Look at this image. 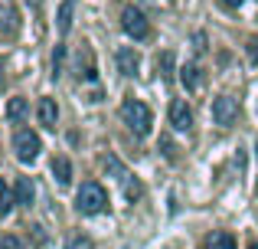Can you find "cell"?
I'll use <instances>...</instances> for the list:
<instances>
[{
	"label": "cell",
	"mask_w": 258,
	"mask_h": 249,
	"mask_svg": "<svg viewBox=\"0 0 258 249\" xmlns=\"http://www.w3.org/2000/svg\"><path fill=\"white\" fill-rule=\"evenodd\" d=\"M62 66H66V43H59L56 53H52V76H59V72H62Z\"/></svg>",
	"instance_id": "obj_18"
},
{
	"label": "cell",
	"mask_w": 258,
	"mask_h": 249,
	"mask_svg": "<svg viewBox=\"0 0 258 249\" xmlns=\"http://www.w3.org/2000/svg\"><path fill=\"white\" fill-rule=\"evenodd\" d=\"M36 115H39V125L56 128V122H59V105H56V98H39Z\"/></svg>",
	"instance_id": "obj_9"
},
{
	"label": "cell",
	"mask_w": 258,
	"mask_h": 249,
	"mask_svg": "<svg viewBox=\"0 0 258 249\" xmlns=\"http://www.w3.org/2000/svg\"><path fill=\"white\" fill-rule=\"evenodd\" d=\"M69 249H92V239H85V236H72V239H69Z\"/></svg>",
	"instance_id": "obj_21"
},
{
	"label": "cell",
	"mask_w": 258,
	"mask_h": 249,
	"mask_svg": "<svg viewBox=\"0 0 258 249\" xmlns=\"http://www.w3.org/2000/svg\"><path fill=\"white\" fill-rule=\"evenodd\" d=\"M108 207V193L101 184H95V180H88V184L79 187L76 193V210L85 213V217H95V213H101Z\"/></svg>",
	"instance_id": "obj_2"
},
{
	"label": "cell",
	"mask_w": 258,
	"mask_h": 249,
	"mask_svg": "<svg viewBox=\"0 0 258 249\" xmlns=\"http://www.w3.org/2000/svg\"><path fill=\"white\" fill-rule=\"evenodd\" d=\"M170 125L176 131H189V128H193V109H189L186 102H180V98L170 105Z\"/></svg>",
	"instance_id": "obj_8"
},
{
	"label": "cell",
	"mask_w": 258,
	"mask_h": 249,
	"mask_svg": "<svg viewBox=\"0 0 258 249\" xmlns=\"http://www.w3.org/2000/svg\"><path fill=\"white\" fill-rule=\"evenodd\" d=\"M52 177H56L59 187H69L72 184V164H69V158H56V161H52Z\"/></svg>",
	"instance_id": "obj_12"
},
{
	"label": "cell",
	"mask_w": 258,
	"mask_h": 249,
	"mask_svg": "<svg viewBox=\"0 0 258 249\" xmlns=\"http://www.w3.org/2000/svg\"><path fill=\"white\" fill-rule=\"evenodd\" d=\"M255 151H258V144H255Z\"/></svg>",
	"instance_id": "obj_26"
},
{
	"label": "cell",
	"mask_w": 258,
	"mask_h": 249,
	"mask_svg": "<svg viewBox=\"0 0 258 249\" xmlns=\"http://www.w3.org/2000/svg\"><path fill=\"white\" fill-rule=\"evenodd\" d=\"M17 207V193L7 187V180L0 177V217H10V210Z\"/></svg>",
	"instance_id": "obj_16"
},
{
	"label": "cell",
	"mask_w": 258,
	"mask_h": 249,
	"mask_svg": "<svg viewBox=\"0 0 258 249\" xmlns=\"http://www.w3.org/2000/svg\"><path fill=\"white\" fill-rule=\"evenodd\" d=\"M121 118H124V125L131 128L138 138H147V134H151L154 115H151V109H147L144 102H138V98H127V102L121 105Z\"/></svg>",
	"instance_id": "obj_1"
},
{
	"label": "cell",
	"mask_w": 258,
	"mask_h": 249,
	"mask_svg": "<svg viewBox=\"0 0 258 249\" xmlns=\"http://www.w3.org/2000/svg\"><path fill=\"white\" fill-rule=\"evenodd\" d=\"M13 193H17V204L30 207V204H33V197H36V187H33V180H30V177H20V180H17V187H13Z\"/></svg>",
	"instance_id": "obj_13"
},
{
	"label": "cell",
	"mask_w": 258,
	"mask_h": 249,
	"mask_svg": "<svg viewBox=\"0 0 258 249\" xmlns=\"http://www.w3.org/2000/svg\"><path fill=\"white\" fill-rule=\"evenodd\" d=\"M193 43H196V46H193L196 53H206V36H203V33H196V36H193Z\"/></svg>",
	"instance_id": "obj_22"
},
{
	"label": "cell",
	"mask_w": 258,
	"mask_h": 249,
	"mask_svg": "<svg viewBox=\"0 0 258 249\" xmlns=\"http://www.w3.org/2000/svg\"><path fill=\"white\" fill-rule=\"evenodd\" d=\"M160 151H164L167 161H176V144H173L170 134H160Z\"/></svg>",
	"instance_id": "obj_19"
},
{
	"label": "cell",
	"mask_w": 258,
	"mask_h": 249,
	"mask_svg": "<svg viewBox=\"0 0 258 249\" xmlns=\"http://www.w3.org/2000/svg\"><path fill=\"white\" fill-rule=\"evenodd\" d=\"M105 167H108V171H111L114 177L121 180V187H124V197H127V200L134 204V200L141 197V184H138V180H134L131 174L124 171V167H121V161H118V158H108V161H105Z\"/></svg>",
	"instance_id": "obj_6"
},
{
	"label": "cell",
	"mask_w": 258,
	"mask_h": 249,
	"mask_svg": "<svg viewBox=\"0 0 258 249\" xmlns=\"http://www.w3.org/2000/svg\"><path fill=\"white\" fill-rule=\"evenodd\" d=\"M0 249H26V246H23L20 236H4V239H0Z\"/></svg>",
	"instance_id": "obj_20"
},
{
	"label": "cell",
	"mask_w": 258,
	"mask_h": 249,
	"mask_svg": "<svg viewBox=\"0 0 258 249\" xmlns=\"http://www.w3.org/2000/svg\"><path fill=\"white\" fill-rule=\"evenodd\" d=\"M209 249H235L232 233H216V236L209 239Z\"/></svg>",
	"instance_id": "obj_17"
},
{
	"label": "cell",
	"mask_w": 258,
	"mask_h": 249,
	"mask_svg": "<svg viewBox=\"0 0 258 249\" xmlns=\"http://www.w3.org/2000/svg\"><path fill=\"white\" fill-rule=\"evenodd\" d=\"M26 112H30V105H26V98H10V102H7V122H13V125H17V122H23V118H26Z\"/></svg>",
	"instance_id": "obj_14"
},
{
	"label": "cell",
	"mask_w": 258,
	"mask_h": 249,
	"mask_svg": "<svg viewBox=\"0 0 258 249\" xmlns=\"http://www.w3.org/2000/svg\"><path fill=\"white\" fill-rule=\"evenodd\" d=\"M235 118H239V102H235V98H229V95L213 98V122H216V125L229 128Z\"/></svg>",
	"instance_id": "obj_5"
},
{
	"label": "cell",
	"mask_w": 258,
	"mask_h": 249,
	"mask_svg": "<svg viewBox=\"0 0 258 249\" xmlns=\"http://www.w3.org/2000/svg\"><path fill=\"white\" fill-rule=\"evenodd\" d=\"M121 26H124V33L131 39H147L151 36V23H147V17L138 10V7H124V10H121Z\"/></svg>",
	"instance_id": "obj_4"
},
{
	"label": "cell",
	"mask_w": 258,
	"mask_h": 249,
	"mask_svg": "<svg viewBox=\"0 0 258 249\" xmlns=\"http://www.w3.org/2000/svg\"><path fill=\"white\" fill-rule=\"evenodd\" d=\"M222 4H226L229 10H235V7H242V4H245V0H222Z\"/></svg>",
	"instance_id": "obj_24"
},
{
	"label": "cell",
	"mask_w": 258,
	"mask_h": 249,
	"mask_svg": "<svg viewBox=\"0 0 258 249\" xmlns=\"http://www.w3.org/2000/svg\"><path fill=\"white\" fill-rule=\"evenodd\" d=\"M173 63H176V59H173V53H170V49H164V53L157 56V76L164 79V82H170V79H173V69H176Z\"/></svg>",
	"instance_id": "obj_15"
},
{
	"label": "cell",
	"mask_w": 258,
	"mask_h": 249,
	"mask_svg": "<svg viewBox=\"0 0 258 249\" xmlns=\"http://www.w3.org/2000/svg\"><path fill=\"white\" fill-rule=\"evenodd\" d=\"M248 59H252V63L258 59V39H248Z\"/></svg>",
	"instance_id": "obj_23"
},
{
	"label": "cell",
	"mask_w": 258,
	"mask_h": 249,
	"mask_svg": "<svg viewBox=\"0 0 258 249\" xmlns=\"http://www.w3.org/2000/svg\"><path fill=\"white\" fill-rule=\"evenodd\" d=\"M114 63H118L121 76H138V69H141V56L131 49V46H121L118 56H114Z\"/></svg>",
	"instance_id": "obj_7"
},
{
	"label": "cell",
	"mask_w": 258,
	"mask_h": 249,
	"mask_svg": "<svg viewBox=\"0 0 258 249\" xmlns=\"http://www.w3.org/2000/svg\"><path fill=\"white\" fill-rule=\"evenodd\" d=\"M180 82H183V89H186V92H196V89H200V82H203V79H200V66L186 63L180 69Z\"/></svg>",
	"instance_id": "obj_11"
},
{
	"label": "cell",
	"mask_w": 258,
	"mask_h": 249,
	"mask_svg": "<svg viewBox=\"0 0 258 249\" xmlns=\"http://www.w3.org/2000/svg\"><path fill=\"white\" fill-rule=\"evenodd\" d=\"M248 249H258V243H252V246H248Z\"/></svg>",
	"instance_id": "obj_25"
},
{
	"label": "cell",
	"mask_w": 258,
	"mask_h": 249,
	"mask_svg": "<svg viewBox=\"0 0 258 249\" xmlns=\"http://www.w3.org/2000/svg\"><path fill=\"white\" fill-rule=\"evenodd\" d=\"M72 13H76V0H62V4H59V13H56V26H59L62 36L72 30Z\"/></svg>",
	"instance_id": "obj_10"
},
{
	"label": "cell",
	"mask_w": 258,
	"mask_h": 249,
	"mask_svg": "<svg viewBox=\"0 0 258 249\" xmlns=\"http://www.w3.org/2000/svg\"><path fill=\"white\" fill-rule=\"evenodd\" d=\"M13 151H17V161L33 164V161L39 158V151H43V141H39L36 131L23 128V131H17V138H13Z\"/></svg>",
	"instance_id": "obj_3"
}]
</instances>
